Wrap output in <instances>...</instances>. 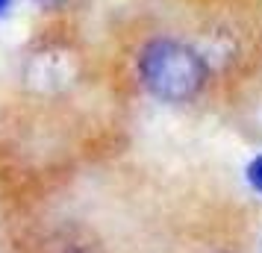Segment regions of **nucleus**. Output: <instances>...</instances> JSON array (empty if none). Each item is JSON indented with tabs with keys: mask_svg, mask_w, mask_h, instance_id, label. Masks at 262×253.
I'll use <instances>...</instances> for the list:
<instances>
[{
	"mask_svg": "<svg viewBox=\"0 0 262 253\" xmlns=\"http://www.w3.org/2000/svg\"><path fill=\"white\" fill-rule=\"evenodd\" d=\"M139 77L154 97L165 103H186L206 83V62L189 44L154 38L139 53Z\"/></svg>",
	"mask_w": 262,
	"mask_h": 253,
	"instance_id": "1",
	"label": "nucleus"
},
{
	"mask_svg": "<svg viewBox=\"0 0 262 253\" xmlns=\"http://www.w3.org/2000/svg\"><path fill=\"white\" fill-rule=\"evenodd\" d=\"M245 177H248V186H250V189L262 194V153H259V156H253V159L248 162Z\"/></svg>",
	"mask_w": 262,
	"mask_h": 253,
	"instance_id": "2",
	"label": "nucleus"
},
{
	"mask_svg": "<svg viewBox=\"0 0 262 253\" xmlns=\"http://www.w3.org/2000/svg\"><path fill=\"white\" fill-rule=\"evenodd\" d=\"M6 9H9V0H0V15L6 12Z\"/></svg>",
	"mask_w": 262,
	"mask_h": 253,
	"instance_id": "3",
	"label": "nucleus"
}]
</instances>
